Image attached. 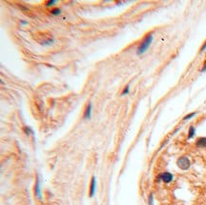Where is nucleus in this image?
Returning a JSON list of instances; mask_svg holds the SVG:
<instances>
[{
    "instance_id": "obj_10",
    "label": "nucleus",
    "mask_w": 206,
    "mask_h": 205,
    "mask_svg": "<svg viewBox=\"0 0 206 205\" xmlns=\"http://www.w3.org/2000/svg\"><path fill=\"white\" fill-rule=\"evenodd\" d=\"M50 14H53V15H58L61 14V9L60 8H55V9H52L50 11Z\"/></svg>"
},
{
    "instance_id": "obj_3",
    "label": "nucleus",
    "mask_w": 206,
    "mask_h": 205,
    "mask_svg": "<svg viewBox=\"0 0 206 205\" xmlns=\"http://www.w3.org/2000/svg\"><path fill=\"white\" fill-rule=\"evenodd\" d=\"M159 178L161 180H162L164 183L168 184L174 180V176H173V174L170 173V172H162V173L159 175Z\"/></svg>"
},
{
    "instance_id": "obj_9",
    "label": "nucleus",
    "mask_w": 206,
    "mask_h": 205,
    "mask_svg": "<svg viewBox=\"0 0 206 205\" xmlns=\"http://www.w3.org/2000/svg\"><path fill=\"white\" fill-rule=\"evenodd\" d=\"M196 115H197V112H191V113L187 114V115H185L182 120H183V121H188V120H191L193 117H195Z\"/></svg>"
},
{
    "instance_id": "obj_6",
    "label": "nucleus",
    "mask_w": 206,
    "mask_h": 205,
    "mask_svg": "<svg viewBox=\"0 0 206 205\" xmlns=\"http://www.w3.org/2000/svg\"><path fill=\"white\" fill-rule=\"evenodd\" d=\"M91 104H88L87 108H86V111L84 113V119H89L90 116H91Z\"/></svg>"
},
{
    "instance_id": "obj_1",
    "label": "nucleus",
    "mask_w": 206,
    "mask_h": 205,
    "mask_svg": "<svg viewBox=\"0 0 206 205\" xmlns=\"http://www.w3.org/2000/svg\"><path fill=\"white\" fill-rule=\"evenodd\" d=\"M152 42H153V34L148 33L145 37V39L143 40L142 43H141V45L139 46L138 50H137V54L141 55V54L145 53V51L149 48L150 45L152 44Z\"/></svg>"
},
{
    "instance_id": "obj_8",
    "label": "nucleus",
    "mask_w": 206,
    "mask_h": 205,
    "mask_svg": "<svg viewBox=\"0 0 206 205\" xmlns=\"http://www.w3.org/2000/svg\"><path fill=\"white\" fill-rule=\"evenodd\" d=\"M35 196L38 198H41V193H40V181H39V178H37L36 184H35Z\"/></svg>"
},
{
    "instance_id": "obj_11",
    "label": "nucleus",
    "mask_w": 206,
    "mask_h": 205,
    "mask_svg": "<svg viewBox=\"0 0 206 205\" xmlns=\"http://www.w3.org/2000/svg\"><path fill=\"white\" fill-rule=\"evenodd\" d=\"M129 89H130V86H126L125 89H123V90L122 95H126V94L129 93Z\"/></svg>"
},
{
    "instance_id": "obj_12",
    "label": "nucleus",
    "mask_w": 206,
    "mask_h": 205,
    "mask_svg": "<svg viewBox=\"0 0 206 205\" xmlns=\"http://www.w3.org/2000/svg\"><path fill=\"white\" fill-rule=\"evenodd\" d=\"M153 200H154V198H153V194H150V195H149V198H148V203H149V205H153Z\"/></svg>"
},
{
    "instance_id": "obj_4",
    "label": "nucleus",
    "mask_w": 206,
    "mask_h": 205,
    "mask_svg": "<svg viewBox=\"0 0 206 205\" xmlns=\"http://www.w3.org/2000/svg\"><path fill=\"white\" fill-rule=\"evenodd\" d=\"M195 144L199 148H206V137H199L197 139Z\"/></svg>"
},
{
    "instance_id": "obj_2",
    "label": "nucleus",
    "mask_w": 206,
    "mask_h": 205,
    "mask_svg": "<svg viewBox=\"0 0 206 205\" xmlns=\"http://www.w3.org/2000/svg\"><path fill=\"white\" fill-rule=\"evenodd\" d=\"M177 166H178L181 170L186 171L191 167V161L190 159L186 156H181L178 159H177Z\"/></svg>"
},
{
    "instance_id": "obj_7",
    "label": "nucleus",
    "mask_w": 206,
    "mask_h": 205,
    "mask_svg": "<svg viewBox=\"0 0 206 205\" xmlns=\"http://www.w3.org/2000/svg\"><path fill=\"white\" fill-rule=\"evenodd\" d=\"M195 134H196V128L194 127L193 125H190L189 126V129H188V134H187V139H192L195 137Z\"/></svg>"
},
{
    "instance_id": "obj_14",
    "label": "nucleus",
    "mask_w": 206,
    "mask_h": 205,
    "mask_svg": "<svg viewBox=\"0 0 206 205\" xmlns=\"http://www.w3.org/2000/svg\"><path fill=\"white\" fill-rule=\"evenodd\" d=\"M24 130H25V132L27 133V134H32V133H33V131H32L29 127H25Z\"/></svg>"
},
{
    "instance_id": "obj_13",
    "label": "nucleus",
    "mask_w": 206,
    "mask_h": 205,
    "mask_svg": "<svg viewBox=\"0 0 206 205\" xmlns=\"http://www.w3.org/2000/svg\"><path fill=\"white\" fill-rule=\"evenodd\" d=\"M206 50V40H205V42L203 44H202V46H201V50H199V52H202V51H204Z\"/></svg>"
},
{
    "instance_id": "obj_16",
    "label": "nucleus",
    "mask_w": 206,
    "mask_h": 205,
    "mask_svg": "<svg viewBox=\"0 0 206 205\" xmlns=\"http://www.w3.org/2000/svg\"><path fill=\"white\" fill-rule=\"evenodd\" d=\"M201 72H205V71H206V62H205V63H204V65H203V66H202V67H201Z\"/></svg>"
},
{
    "instance_id": "obj_5",
    "label": "nucleus",
    "mask_w": 206,
    "mask_h": 205,
    "mask_svg": "<svg viewBox=\"0 0 206 205\" xmlns=\"http://www.w3.org/2000/svg\"><path fill=\"white\" fill-rule=\"evenodd\" d=\"M95 189H96V180L95 177H92L90 182V187H89V197H93L95 194Z\"/></svg>"
},
{
    "instance_id": "obj_15",
    "label": "nucleus",
    "mask_w": 206,
    "mask_h": 205,
    "mask_svg": "<svg viewBox=\"0 0 206 205\" xmlns=\"http://www.w3.org/2000/svg\"><path fill=\"white\" fill-rule=\"evenodd\" d=\"M55 3H56V1H54V0H52V1H48V2H46V5H47L48 7H50V6L54 5Z\"/></svg>"
}]
</instances>
